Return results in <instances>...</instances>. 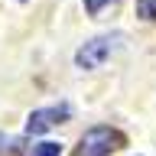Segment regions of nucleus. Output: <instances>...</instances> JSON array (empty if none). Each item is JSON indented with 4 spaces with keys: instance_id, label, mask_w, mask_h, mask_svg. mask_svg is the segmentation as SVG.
<instances>
[{
    "instance_id": "1",
    "label": "nucleus",
    "mask_w": 156,
    "mask_h": 156,
    "mask_svg": "<svg viewBox=\"0 0 156 156\" xmlns=\"http://www.w3.org/2000/svg\"><path fill=\"white\" fill-rule=\"evenodd\" d=\"M124 42V36L120 33H107V36H94L91 42H85V46L75 52V62L78 68H98L101 62H104L111 52H114L117 46Z\"/></svg>"
},
{
    "instance_id": "2",
    "label": "nucleus",
    "mask_w": 156,
    "mask_h": 156,
    "mask_svg": "<svg viewBox=\"0 0 156 156\" xmlns=\"http://www.w3.org/2000/svg\"><path fill=\"white\" fill-rule=\"evenodd\" d=\"M124 143V136L111 130V127H91L85 136H81V146H78V156H111V150Z\"/></svg>"
},
{
    "instance_id": "3",
    "label": "nucleus",
    "mask_w": 156,
    "mask_h": 156,
    "mask_svg": "<svg viewBox=\"0 0 156 156\" xmlns=\"http://www.w3.org/2000/svg\"><path fill=\"white\" fill-rule=\"evenodd\" d=\"M68 104H52V107H39V111H33L26 120V133H46V130H52V127H58L62 120H68Z\"/></svg>"
},
{
    "instance_id": "4",
    "label": "nucleus",
    "mask_w": 156,
    "mask_h": 156,
    "mask_svg": "<svg viewBox=\"0 0 156 156\" xmlns=\"http://www.w3.org/2000/svg\"><path fill=\"white\" fill-rule=\"evenodd\" d=\"M20 146H23V140L13 133H0V156H16Z\"/></svg>"
},
{
    "instance_id": "5",
    "label": "nucleus",
    "mask_w": 156,
    "mask_h": 156,
    "mask_svg": "<svg viewBox=\"0 0 156 156\" xmlns=\"http://www.w3.org/2000/svg\"><path fill=\"white\" fill-rule=\"evenodd\" d=\"M29 156H62V146L52 143V140H46V143H36L33 146V153Z\"/></svg>"
},
{
    "instance_id": "6",
    "label": "nucleus",
    "mask_w": 156,
    "mask_h": 156,
    "mask_svg": "<svg viewBox=\"0 0 156 156\" xmlns=\"http://www.w3.org/2000/svg\"><path fill=\"white\" fill-rule=\"evenodd\" d=\"M117 0H85V10H88V16H101L107 7H114Z\"/></svg>"
},
{
    "instance_id": "7",
    "label": "nucleus",
    "mask_w": 156,
    "mask_h": 156,
    "mask_svg": "<svg viewBox=\"0 0 156 156\" xmlns=\"http://www.w3.org/2000/svg\"><path fill=\"white\" fill-rule=\"evenodd\" d=\"M136 13L143 20H156V0H136Z\"/></svg>"
}]
</instances>
